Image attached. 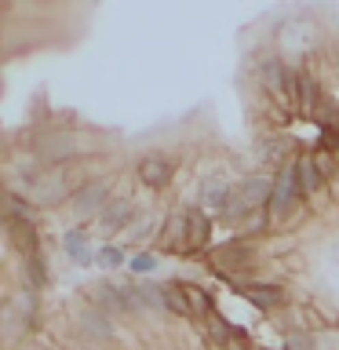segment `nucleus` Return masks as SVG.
<instances>
[{
	"instance_id": "2",
	"label": "nucleus",
	"mask_w": 339,
	"mask_h": 350,
	"mask_svg": "<svg viewBox=\"0 0 339 350\" xmlns=\"http://www.w3.org/2000/svg\"><path fill=\"white\" fill-rule=\"evenodd\" d=\"M262 208H270V179H259V175H252V179L237 183L234 190H230V201H226V212L219 215L226 226L241 230L245 219H252L256 212Z\"/></svg>"
},
{
	"instance_id": "18",
	"label": "nucleus",
	"mask_w": 339,
	"mask_h": 350,
	"mask_svg": "<svg viewBox=\"0 0 339 350\" xmlns=\"http://www.w3.org/2000/svg\"><path fill=\"white\" fill-rule=\"evenodd\" d=\"M284 77H288V70L281 66V59H262L259 62V81H262V88H270L273 95H281L284 98Z\"/></svg>"
},
{
	"instance_id": "13",
	"label": "nucleus",
	"mask_w": 339,
	"mask_h": 350,
	"mask_svg": "<svg viewBox=\"0 0 339 350\" xmlns=\"http://www.w3.org/2000/svg\"><path fill=\"white\" fill-rule=\"evenodd\" d=\"M186 230H190V256L212 245V219L201 208H186Z\"/></svg>"
},
{
	"instance_id": "16",
	"label": "nucleus",
	"mask_w": 339,
	"mask_h": 350,
	"mask_svg": "<svg viewBox=\"0 0 339 350\" xmlns=\"http://www.w3.org/2000/svg\"><path fill=\"white\" fill-rule=\"evenodd\" d=\"M161 288H164V310L175 314V317H186V321H193V306H190V295H186V284L168 281V284H161Z\"/></svg>"
},
{
	"instance_id": "14",
	"label": "nucleus",
	"mask_w": 339,
	"mask_h": 350,
	"mask_svg": "<svg viewBox=\"0 0 339 350\" xmlns=\"http://www.w3.org/2000/svg\"><path fill=\"white\" fill-rule=\"evenodd\" d=\"M230 190H234V186H226L219 175H208V179L201 183V212L223 215L226 212V201H230Z\"/></svg>"
},
{
	"instance_id": "12",
	"label": "nucleus",
	"mask_w": 339,
	"mask_h": 350,
	"mask_svg": "<svg viewBox=\"0 0 339 350\" xmlns=\"http://www.w3.org/2000/svg\"><path fill=\"white\" fill-rule=\"evenodd\" d=\"M241 292H245V299H252L259 306V310H281L284 303H288V295H284L281 284H256V281H245L241 284Z\"/></svg>"
},
{
	"instance_id": "31",
	"label": "nucleus",
	"mask_w": 339,
	"mask_h": 350,
	"mask_svg": "<svg viewBox=\"0 0 339 350\" xmlns=\"http://www.w3.org/2000/svg\"><path fill=\"white\" fill-rule=\"evenodd\" d=\"M8 59V44H4V37H0V62Z\"/></svg>"
},
{
	"instance_id": "29",
	"label": "nucleus",
	"mask_w": 339,
	"mask_h": 350,
	"mask_svg": "<svg viewBox=\"0 0 339 350\" xmlns=\"http://www.w3.org/2000/svg\"><path fill=\"white\" fill-rule=\"evenodd\" d=\"M226 350H248V336H245V332H237V328H234V343H230Z\"/></svg>"
},
{
	"instance_id": "10",
	"label": "nucleus",
	"mask_w": 339,
	"mask_h": 350,
	"mask_svg": "<svg viewBox=\"0 0 339 350\" xmlns=\"http://www.w3.org/2000/svg\"><path fill=\"white\" fill-rule=\"evenodd\" d=\"M62 252L70 256V262L77 267H92L95 262V248H92V237L84 234V226H70L62 234Z\"/></svg>"
},
{
	"instance_id": "7",
	"label": "nucleus",
	"mask_w": 339,
	"mask_h": 350,
	"mask_svg": "<svg viewBox=\"0 0 339 350\" xmlns=\"http://www.w3.org/2000/svg\"><path fill=\"white\" fill-rule=\"evenodd\" d=\"M135 219H139V204L131 201V197H113V201L106 204V212L98 215V230H103L106 237H113L120 230H131Z\"/></svg>"
},
{
	"instance_id": "5",
	"label": "nucleus",
	"mask_w": 339,
	"mask_h": 350,
	"mask_svg": "<svg viewBox=\"0 0 339 350\" xmlns=\"http://www.w3.org/2000/svg\"><path fill=\"white\" fill-rule=\"evenodd\" d=\"M208 262H212L219 273H230V278H237L241 270L252 267V252H248V245H245L241 237H234V241H226V245L208 248Z\"/></svg>"
},
{
	"instance_id": "1",
	"label": "nucleus",
	"mask_w": 339,
	"mask_h": 350,
	"mask_svg": "<svg viewBox=\"0 0 339 350\" xmlns=\"http://www.w3.org/2000/svg\"><path fill=\"white\" fill-rule=\"evenodd\" d=\"M26 146L40 157L44 168H70L87 153L81 131L66 128V124H37L26 135Z\"/></svg>"
},
{
	"instance_id": "9",
	"label": "nucleus",
	"mask_w": 339,
	"mask_h": 350,
	"mask_svg": "<svg viewBox=\"0 0 339 350\" xmlns=\"http://www.w3.org/2000/svg\"><path fill=\"white\" fill-rule=\"evenodd\" d=\"M161 252H172V256H190V230H186V212H172L161 223V237H157Z\"/></svg>"
},
{
	"instance_id": "30",
	"label": "nucleus",
	"mask_w": 339,
	"mask_h": 350,
	"mask_svg": "<svg viewBox=\"0 0 339 350\" xmlns=\"http://www.w3.org/2000/svg\"><path fill=\"white\" fill-rule=\"evenodd\" d=\"M29 350H62V347H51V343H37V347H29Z\"/></svg>"
},
{
	"instance_id": "8",
	"label": "nucleus",
	"mask_w": 339,
	"mask_h": 350,
	"mask_svg": "<svg viewBox=\"0 0 339 350\" xmlns=\"http://www.w3.org/2000/svg\"><path fill=\"white\" fill-rule=\"evenodd\" d=\"M135 175L142 186H150V190H164L172 179H175V161L164 157V153H146L139 164H135Z\"/></svg>"
},
{
	"instance_id": "22",
	"label": "nucleus",
	"mask_w": 339,
	"mask_h": 350,
	"mask_svg": "<svg viewBox=\"0 0 339 350\" xmlns=\"http://www.w3.org/2000/svg\"><path fill=\"white\" fill-rule=\"evenodd\" d=\"M95 262L103 270H117V267H124L128 259H124V248H120V245H103L95 252Z\"/></svg>"
},
{
	"instance_id": "24",
	"label": "nucleus",
	"mask_w": 339,
	"mask_h": 350,
	"mask_svg": "<svg viewBox=\"0 0 339 350\" xmlns=\"http://www.w3.org/2000/svg\"><path fill=\"white\" fill-rule=\"evenodd\" d=\"M139 292H142V306H146V310H164V288L161 284H139Z\"/></svg>"
},
{
	"instance_id": "21",
	"label": "nucleus",
	"mask_w": 339,
	"mask_h": 350,
	"mask_svg": "<svg viewBox=\"0 0 339 350\" xmlns=\"http://www.w3.org/2000/svg\"><path fill=\"white\" fill-rule=\"evenodd\" d=\"M186 295H190V306H193V321H197V317L204 321V317L215 310V306H212V292L197 288V284H186Z\"/></svg>"
},
{
	"instance_id": "4",
	"label": "nucleus",
	"mask_w": 339,
	"mask_h": 350,
	"mask_svg": "<svg viewBox=\"0 0 339 350\" xmlns=\"http://www.w3.org/2000/svg\"><path fill=\"white\" fill-rule=\"evenodd\" d=\"M303 201V190H299V175H295V161L281 164L277 175L270 179V215H292Z\"/></svg>"
},
{
	"instance_id": "6",
	"label": "nucleus",
	"mask_w": 339,
	"mask_h": 350,
	"mask_svg": "<svg viewBox=\"0 0 339 350\" xmlns=\"http://www.w3.org/2000/svg\"><path fill=\"white\" fill-rule=\"evenodd\" d=\"M0 230H4V237L11 241V248L18 252V259H22V256H33V252H44L40 230H37V223H29V219L8 215L4 223H0Z\"/></svg>"
},
{
	"instance_id": "3",
	"label": "nucleus",
	"mask_w": 339,
	"mask_h": 350,
	"mask_svg": "<svg viewBox=\"0 0 339 350\" xmlns=\"http://www.w3.org/2000/svg\"><path fill=\"white\" fill-rule=\"evenodd\" d=\"M113 201V186H109V179H87L73 190L70 197V212L77 219V226L84 223H98V215L106 212V204Z\"/></svg>"
},
{
	"instance_id": "20",
	"label": "nucleus",
	"mask_w": 339,
	"mask_h": 350,
	"mask_svg": "<svg viewBox=\"0 0 339 350\" xmlns=\"http://www.w3.org/2000/svg\"><path fill=\"white\" fill-rule=\"evenodd\" d=\"M321 84L314 81V77H303L299 81V95H295V109H299L303 117H314V109L321 106Z\"/></svg>"
},
{
	"instance_id": "25",
	"label": "nucleus",
	"mask_w": 339,
	"mask_h": 350,
	"mask_svg": "<svg viewBox=\"0 0 339 350\" xmlns=\"http://www.w3.org/2000/svg\"><path fill=\"white\" fill-rule=\"evenodd\" d=\"M314 164H317V172H321V179H332V175H339L336 153H325V150H317V153H314Z\"/></svg>"
},
{
	"instance_id": "28",
	"label": "nucleus",
	"mask_w": 339,
	"mask_h": 350,
	"mask_svg": "<svg viewBox=\"0 0 339 350\" xmlns=\"http://www.w3.org/2000/svg\"><path fill=\"white\" fill-rule=\"evenodd\" d=\"M284 153H288V139H277V142H270V150H267V161H273L277 164Z\"/></svg>"
},
{
	"instance_id": "32",
	"label": "nucleus",
	"mask_w": 339,
	"mask_h": 350,
	"mask_svg": "<svg viewBox=\"0 0 339 350\" xmlns=\"http://www.w3.org/2000/svg\"><path fill=\"white\" fill-rule=\"evenodd\" d=\"M336 164H339V153H336Z\"/></svg>"
},
{
	"instance_id": "27",
	"label": "nucleus",
	"mask_w": 339,
	"mask_h": 350,
	"mask_svg": "<svg viewBox=\"0 0 339 350\" xmlns=\"http://www.w3.org/2000/svg\"><path fill=\"white\" fill-rule=\"evenodd\" d=\"M288 350H314V339L306 332H292L288 336Z\"/></svg>"
},
{
	"instance_id": "23",
	"label": "nucleus",
	"mask_w": 339,
	"mask_h": 350,
	"mask_svg": "<svg viewBox=\"0 0 339 350\" xmlns=\"http://www.w3.org/2000/svg\"><path fill=\"white\" fill-rule=\"evenodd\" d=\"M128 267H131V273H142V278H146V273L157 270V256H153V252H135V256L128 259Z\"/></svg>"
},
{
	"instance_id": "15",
	"label": "nucleus",
	"mask_w": 339,
	"mask_h": 350,
	"mask_svg": "<svg viewBox=\"0 0 339 350\" xmlns=\"http://www.w3.org/2000/svg\"><path fill=\"white\" fill-rule=\"evenodd\" d=\"M51 281V270H48V256L44 252H33V256H22V284L44 292Z\"/></svg>"
},
{
	"instance_id": "17",
	"label": "nucleus",
	"mask_w": 339,
	"mask_h": 350,
	"mask_svg": "<svg viewBox=\"0 0 339 350\" xmlns=\"http://www.w3.org/2000/svg\"><path fill=\"white\" fill-rule=\"evenodd\" d=\"M295 175H299L303 197H314V193L325 190V179H321V172H317V164H314V153L310 157H295Z\"/></svg>"
},
{
	"instance_id": "26",
	"label": "nucleus",
	"mask_w": 339,
	"mask_h": 350,
	"mask_svg": "<svg viewBox=\"0 0 339 350\" xmlns=\"http://www.w3.org/2000/svg\"><path fill=\"white\" fill-rule=\"evenodd\" d=\"M150 230H153V219H150V215H139L135 223H131L128 237H131V241H146V237H150Z\"/></svg>"
},
{
	"instance_id": "19",
	"label": "nucleus",
	"mask_w": 339,
	"mask_h": 350,
	"mask_svg": "<svg viewBox=\"0 0 339 350\" xmlns=\"http://www.w3.org/2000/svg\"><path fill=\"white\" fill-rule=\"evenodd\" d=\"M204 332H208V343L219 347V350H226L230 343H234V328L226 325V317L219 314V310H212V314L204 317Z\"/></svg>"
},
{
	"instance_id": "11",
	"label": "nucleus",
	"mask_w": 339,
	"mask_h": 350,
	"mask_svg": "<svg viewBox=\"0 0 339 350\" xmlns=\"http://www.w3.org/2000/svg\"><path fill=\"white\" fill-rule=\"evenodd\" d=\"M87 303L95 306V310H103L109 317L124 314V295H120V284H109V281H98L87 288Z\"/></svg>"
}]
</instances>
